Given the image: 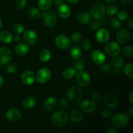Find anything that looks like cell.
<instances>
[{
  "label": "cell",
  "mask_w": 133,
  "mask_h": 133,
  "mask_svg": "<svg viewBox=\"0 0 133 133\" xmlns=\"http://www.w3.org/2000/svg\"><path fill=\"white\" fill-rule=\"evenodd\" d=\"M51 123L57 127H64L68 121V116L64 110H58L53 113L51 118Z\"/></svg>",
  "instance_id": "1"
},
{
  "label": "cell",
  "mask_w": 133,
  "mask_h": 133,
  "mask_svg": "<svg viewBox=\"0 0 133 133\" xmlns=\"http://www.w3.org/2000/svg\"><path fill=\"white\" fill-rule=\"evenodd\" d=\"M68 99L72 103H77L81 100L83 97V91L79 87L73 86L70 87L66 92Z\"/></svg>",
  "instance_id": "2"
},
{
  "label": "cell",
  "mask_w": 133,
  "mask_h": 133,
  "mask_svg": "<svg viewBox=\"0 0 133 133\" xmlns=\"http://www.w3.org/2000/svg\"><path fill=\"white\" fill-rule=\"evenodd\" d=\"M111 122L112 125L118 128L126 127L129 123V118L128 115L123 113H118L112 117Z\"/></svg>",
  "instance_id": "3"
},
{
  "label": "cell",
  "mask_w": 133,
  "mask_h": 133,
  "mask_svg": "<svg viewBox=\"0 0 133 133\" xmlns=\"http://www.w3.org/2000/svg\"><path fill=\"white\" fill-rule=\"evenodd\" d=\"M42 21L45 26L54 27L57 22V17L55 13L51 10H46L41 16Z\"/></svg>",
  "instance_id": "4"
},
{
  "label": "cell",
  "mask_w": 133,
  "mask_h": 133,
  "mask_svg": "<svg viewBox=\"0 0 133 133\" xmlns=\"http://www.w3.org/2000/svg\"><path fill=\"white\" fill-rule=\"evenodd\" d=\"M106 12V8L103 4L97 3L93 5L90 10V15L94 19L99 20L104 17Z\"/></svg>",
  "instance_id": "5"
},
{
  "label": "cell",
  "mask_w": 133,
  "mask_h": 133,
  "mask_svg": "<svg viewBox=\"0 0 133 133\" xmlns=\"http://www.w3.org/2000/svg\"><path fill=\"white\" fill-rule=\"evenodd\" d=\"M91 77L87 71L81 70L77 71L76 74V82L80 87H87L90 83Z\"/></svg>",
  "instance_id": "6"
},
{
  "label": "cell",
  "mask_w": 133,
  "mask_h": 133,
  "mask_svg": "<svg viewBox=\"0 0 133 133\" xmlns=\"http://www.w3.org/2000/svg\"><path fill=\"white\" fill-rule=\"evenodd\" d=\"M121 46L118 42L114 41L109 42L105 46V53L110 57H114L119 54L121 52Z\"/></svg>",
  "instance_id": "7"
},
{
  "label": "cell",
  "mask_w": 133,
  "mask_h": 133,
  "mask_svg": "<svg viewBox=\"0 0 133 133\" xmlns=\"http://www.w3.org/2000/svg\"><path fill=\"white\" fill-rule=\"evenodd\" d=\"M51 77V72L48 68H42L36 73L35 79L40 84H44L50 79Z\"/></svg>",
  "instance_id": "8"
},
{
  "label": "cell",
  "mask_w": 133,
  "mask_h": 133,
  "mask_svg": "<svg viewBox=\"0 0 133 133\" xmlns=\"http://www.w3.org/2000/svg\"><path fill=\"white\" fill-rule=\"evenodd\" d=\"M79 108L86 113H92L96 109V103L90 99H84L79 103Z\"/></svg>",
  "instance_id": "9"
},
{
  "label": "cell",
  "mask_w": 133,
  "mask_h": 133,
  "mask_svg": "<svg viewBox=\"0 0 133 133\" xmlns=\"http://www.w3.org/2000/svg\"><path fill=\"white\" fill-rule=\"evenodd\" d=\"M55 43L58 48L66 49L71 46V41L68 36L64 35H59L55 38Z\"/></svg>",
  "instance_id": "10"
},
{
  "label": "cell",
  "mask_w": 133,
  "mask_h": 133,
  "mask_svg": "<svg viewBox=\"0 0 133 133\" xmlns=\"http://www.w3.org/2000/svg\"><path fill=\"white\" fill-rule=\"evenodd\" d=\"M12 54L9 48L5 47L0 48V65H5L12 59Z\"/></svg>",
  "instance_id": "11"
},
{
  "label": "cell",
  "mask_w": 133,
  "mask_h": 133,
  "mask_svg": "<svg viewBox=\"0 0 133 133\" xmlns=\"http://www.w3.org/2000/svg\"><path fill=\"white\" fill-rule=\"evenodd\" d=\"M23 38L26 44L28 45H33L38 40L37 34L32 29H27L24 31Z\"/></svg>",
  "instance_id": "12"
},
{
  "label": "cell",
  "mask_w": 133,
  "mask_h": 133,
  "mask_svg": "<svg viewBox=\"0 0 133 133\" xmlns=\"http://www.w3.org/2000/svg\"><path fill=\"white\" fill-rule=\"evenodd\" d=\"M131 38V33L126 29L119 30L117 33L116 39L118 44H124L128 42Z\"/></svg>",
  "instance_id": "13"
},
{
  "label": "cell",
  "mask_w": 133,
  "mask_h": 133,
  "mask_svg": "<svg viewBox=\"0 0 133 133\" xmlns=\"http://www.w3.org/2000/svg\"><path fill=\"white\" fill-rule=\"evenodd\" d=\"M96 38L98 42L101 44L107 42L110 38V32L105 28L99 29L96 33Z\"/></svg>",
  "instance_id": "14"
},
{
  "label": "cell",
  "mask_w": 133,
  "mask_h": 133,
  "mask_svg": "<svg viewBox=\"0 0 133 133\" xmlns=\"http://www.w3.org/2000/svg\"><path fill=\"white\" fill-rule=\"evenodd\" d=\"M91 58L93 62L97 65L103 64L106 61V57L105 54L99 49L94 50L91 53Z\"/></svg>",
  "instance_id": "15"
},
{
  "label": "cell",
  "mask_w": 133,
  "mask_h": 133,
  "mask_svg": "<svg viewBox=\"0 0 133 133\" xmlns=\"http://www.w3.org/2000/svg\"><path fill=\"white\" fill-rule=\"evenodd\" d=\"M6 117L10 122H17L20 120L22 118V114L18 109L16 108H10L6 111Z\"/></svg>",
  "instance_id": "16"
},
{
  "label": "cell",
  "mask_w": 133,
  "mask_h": 133,
  "mask_svg": "<svg viewBox=\"0 0 133 133\" xmlns=\"http://www.w3.org/2000/svg\"><path fill=\"white\" fill-rule=\"evenodd\" d=\"M21 79L23 84L26 85H31L35 81V75L32 71L27 70L22 73Z\"/></svg>",
  "instance_id": "17"
},
{
  "label": "cell",
  "mask_w": 133,
  "mask_h": 133,
  "mask_svg": "<svg viewBox=\"0 0 133 133\" xmlns=\"http://www.w3.org/2000/svg\"><path fill=\"white\" fill-rule=\"evenodd\" d=\"M57 13L61 18L66 19L69 18L71 14V9L68 5L65 3H62L58 5L57 7Z\"/></svg>",
  "instance_id": "18"
},
{
  "label": "cell",
  "mask_w": 133,
  "mask_h": 133,
  "mask_svg": "<svg viewBox=\"0 0 133 133\" xmlns=\"http://www.w3.org/2000/svg\"><path fill=\"white\" fill-rule=\"evenodd\" d=\"M104 103L107 107L115 109L118 105V99L114 95L108 94L104 97Z\"/></svg>",
  "instance_id": "19"
},
{
  "label": "cell",
  "mask_w": 133,
  "mask_h": 133,
  "mask_svg": "<svg viewBox=\"0 0 133 133\" xmlns=\"http://www.w3.org/2000/svg\"><path fill=\"white\" fill-rule=\"evenodd\" d=\"M57 105V100L54 96H50L45 100L44 103V107L48 111H53Z\"/></svg>",
  "instance_id": "20"
},
{
  "label": "cell",
  "mask_w": 133,
  "mask_h": 133,
  "mask_svg": "<svg viewBox=\"0 0 133 133\" xmlns=\"http://www.w3.org/2000/svg\"><path fill=\"white\" fill-rule=\"evenodd\" d=\"M77 19L79 23L83 25L89 24L90 22L92 20V16L90 14L87 12H81L77 14Z\"/></svg>",
  "instance_id": "21"
},
{
  "label": "cell",
  "mask_w": 133,
  "mask_h": 133,
  "mask_svg": "<svg viewBox=\"0 0 133 133\" xmlns=\"http://www.w3.org/2000/svg\"><path fill=\"white\" fill-rule=\"evenodd\" d=\"M29 46L26 43H19L16 44L14 48V50L17 54L19 55H25L29 52Z\"/></svg>",
  "instance_id": "22"
},
{
  "label": "cell",
  "mask_w": 133,
  "mask_h": 133,
  "mask_svg": "<svg viewBox=\"0 0 133 133\" xmlns=\"http://www.w3.org/2000/svg\"><path fill=\"white\" fill-rule=\"evenodd\" d=\"M13 40V36L11 32L7 30L0 31V41L3 44H10Z\"/></svg>",
  "instance_id": "23"
},
{
  "label": "cell",
  "mask_w": 133,
  "mask_h": 133,
  "mask_svg": "<svg viewBox=\"0 0 133 133\" xmlns=\"http://www.w3.org/2000/svg\"><path fill=\"white\" fill-rule=\"evenodd\" d=\"M68 118L74 123H79L83 118V115L81 111L78 110H73L69 114Z\"/></svg>",
  "instance_id": "24"
},
{
  "label": "cell",
  "mask_w": 133,
  "mask_h": 133,
  "mask_svg": "<svg viewBox=\"0 0 133 133\" xmlns=\"http://www.w3.org/2000/svg\"><path fill=\"white\" fill-rule=\"evenodd\" d=\"M36 99L32 96H28L23 99L22 101V106L26 109H31L36 105Z\"/></svg>",
  "instance_id": "25"
},
{
  "label": "cell",
  "mask_w": 133,
  "mask_h": 133,
  "mask_svg": "<svg viewBox=\"0 0 133 133\" xmlns=\"http://www.w3.org/2000/svg\"><path fill=\"white\" fill-rule=\"evenodd\" d=\"M70 55L75 61L79 59L82 56V51L80 47L76 45L71 46L70 49Z\"/></svg>",
  "instance_id": "26"
},
{
  "label": "cell",
  "mask_w": 133,
  "mask_h": 133,
  "mask_svg": "<svg viewBox=\"0 0 133 133\" xmlns=\"http://www.w3.org/2000/svg\"><path fill=\"white\" fill-rule=\"evenodd\" d=\"M51 57V53L48 49H43L39 53V59L42 62H48Z\"/></svg>",
  "instance_id": "27"
},
{
  "label": "cell",
  "mask_w": 133,
  "mask_h": 133,
  "mask_svg": "<svg viewBox=\"0 0 133 133\" xmlns=\"http://www.w3.org/2000/svg\"><path fill=\"white\" fill-rule=\"evenodd\" d=\"M27 14L32 19H38L41 17V12L38 8L32 6L27 10Z\"/></svg>",
  "instance_id": "28"
},
{
  "label": "cell",
  "mask_w": 133,
  "mask_h": 133,
  "mask_svg": "<svg viewBox=\"0 0 133 133\" xmlns=\"http://www.w3.org/2000/svg\"><path fill=\"white\" fill-rule=\"evenodd\" d=\"M52 3H53V0H38L37 5L39 9L46 11L50 9Z\"/></svg>",
  "instance_id": "29"
},
{
  "label": "cell",
  "mask_w": 133,
  "mask_h": 133,
  "mask_svg": "<svg viewBox=\"0 0 133 133\" xmlns=\"http://www.w3.org/2000/svg\"><path fill=\"white\" fill-rule=\"evenodd\" d=\"M76 74V71L73 68H67L62 71V77L66 79H70Z\"/></svg>",
  "instance_id": "30"
},
{
  "label": "cell",
  "mask_w": 133,
  "mask_h": 133,
  "mask_svg": "<svg viewBox=\"0 0 133 133\" xmlns=\"http://www.w3.org/2000/svg\"><path fill=\"white\" fill-rule=\"evenodd\" d=\"M111 63L114 68H122V66H123V60L119 56H114L112 57L111 59Z\"/></svg>",
  "instance_id": "31"
},
{
  "label": "cell",
  "mask_w": 133,
  "mask_h": 133,
  "mask_svg": "<svg viewBox=\"0 0 133 133\" xmlns=\"http://www.w3.org/2000/svg\"><path fill=\"white\" fill-rule=\"evenodd\" d=\"M123 71L125 75L128 77L133 78V64L132 63H129L125 65L123 68Z\"/></svg>",
  "instance_id": "32"
},
{
  "label": "cell",
  "mask_w": 133,
  "mask_h": 133,
  "mask_svg": "<svg viewBox=\"0 0 133 133\" xmlns=\"http://www.w3.org/2000/svg\"><path fill=\"white\" fill-rule=\"evenodd\" d=\"M73 68L76 71H79L84 70L85 68V63H84V61L79 59L76 60V61L74 64Z\"/></svg>",
  "instance_id": "33"
},
{
  "label": "cell",
  "mask_w": 133,
  "mask_h": 133,
  "mask_svg": "<svg viewBox=\"0 0 133 133\" xmlns=\"http://www.w3.org/2000/svg\"><path fill=\"white\" fill-rule=\"evenodd\" d=\"M122 53L125 57H131L133 55V48L131 45H126L121 49Z\"/></svg>",
  "instance_id": "34"
},
{
  "label": "cell",
  "mask_w": 133,
  "mask_h": 133,
  "mask_svg": "<svg viewBox=\"0 0 133 133\" xmlns=\"http://www.w3.org/2000/svg\"><path fill=\"white\" fill-rule=\"evenodd\" d=\"M12 29L13 32H15L16 35H19V34L23 33L24 32L25 27L22 23H16L13 25Z\"/></svg>",
  "instance_id": "35"
},
{
  "label": "cell",
  "mask_w": 133,
  "mask_h": 133,
  "mask_svg": "<svg viewBox=\"0 0 133 133\" xmlns=\"http://www.w3.org/2000/svg\"><path fill=\"white\" fill-rule=\"evenodd\" d=\"M110 25L114 29H119L122 27V23L120 20L116 18H112L110 20Z\"/></svg>",
  "instance_id": "36"
},
{
  "label": "cell",
  "mask_w": 133,
  "mask_h": 133,
  "mask_svg": "<svg viewBox=\"0 0 133 133\" xmlns=\"http://www.w3.org/2000/svg\"><path fill=\"white\" fill-rule=\"evenodd\" d=\"M106 12L109 16H114L117 14L118 12V8L116 5H109V6L107 7Z\"/></svg>",
  "instance_id": "37"
},
{
  "label": "cell",
  "mask_w": 133,
  "mask_h": 133,
  "mask_svg": "<svg viewBox=\"0 0 133 133\" xmlns=\"http://www.w3.org/2000/svg\"><path fill=\"white\" fill-rule=\"evenodd\" d=\"M82 38H83L82 34L79 32H74L70 36V40L74 43L80 42L82 40Z\"/></svg>",
  "instance_id": "38"
},
{
  "label": "cell",
  "mask_w": 133,
  "mask_h": 133,
  "mask_svg": "<svg viewBox=\"0 0 133 133\" xmlns=\"http://www.w3.org/2000/svg\"><path fill=\"white\" fill-rule=\"evenodd\" d=\"M5 70L7 73L10 74H15L18 70V67L14 64H8L6 66H5Z\"/></svg>",
  "instance_id": "39"
},
{
  "label": "cell",
  "mask_w": 133,
  "mask_h": 133,
  "mask_svg": "<svg viewBox=\"0 0 133 133\" xmlns=\"http://www.w3.org/2000/svg\"><path fill=\"white\" fill-rule=\"evenodd\" d=\"M57 104H58V108H60L62 110H66L69 107L68 101L66 100V99H60L58 102H57Z\"/></svg>",
  "instance_id": "40"
},
{
  "label": "cell",
  "mask_w": 133,
  "mask_h": 133,
  "mask_svg": "<svg viewBox=\"0 0 133 133\" xmlns=\"http://www.w3.org/2000/svg\"><path fill=\"white\" fill-rule=\"evenodd\" d=\"M81 47L84 51H88L92 48V43L89 39H84L81 42Z\"/></svg>",
  "instance_id": "41"
},
{
  "label": "cell",
  "mask_w": 133,
  "mask_h": 133,
  "mask_svg": "<svg viewBox=\"0 0 133 133\" xmlns=\"http://www.w3.org/2000/svg\"><path fill=\"white\" fill-rule=\"evenodd\" d=\"M100 23L99 20H97V19H94V20L92 21L89 23V27L91 30L92 31H97L99 29L100 27Z\"/></svg>",
  "instance_id": "42"
},
{
  "label": "cell",
  "mask_w": 133,
  "mask_h": 133,
  "mask_svg": "<svg viewBox=\"0 0 133 133\" xmlns=\"http://www.w3.org/2000/svg\"><path fill=\"white\" fill-rule=\"evenodd\" d=\"M100 70L105 74H110L112 71V68L109 64H103L100 66Z\"/></svg>",
  "instance_id": "43"
},
{
  "label": "cell",
  "mask_w": 133,
  "mask_h": 133,
  "mask_svg": "<svg viewBox=\"0 0 133 133\" xmlns=\"http://www.w3.org/2000/svg\"><path fill=\"white\" fill-rule=\"evenodd\" d=\"M27 5V0H16L15 6L17 9L22 10L24 9Z\"/></svg>",
  "instance_id": "44"
},
{
  "label": "cell",
  "mask_w": 133,
  "mask_h": 133,
  "mask_svg": "<svg viewBox=\"0 0 133 133\" xmlns=\"http://www.w3.org/2000/svg\"><path fill=\"white\" fill-rule=\"evenodd\" d=\"M92 101H94L95 103H99L101 101V94L99 91H94L93 93L91 94Z\"/></svg>",
  "instance_id": "45"
},
{
  "label": "cell",
  "mask_w": 133,
  "mask_h": 133,
  "mask_svg": "<svg viewBox=\"0 0 133 133\" xmlns=\"http://www.w3.org/2000/svg\"><path fill=\"white\" fill-rule=\"evenodd\" d=\"M117 17H118V19H119V20L122 21H125L126 19H127L128 18L129 15L128 13L125 11H120L119 12L117 13Z\"/></svg>",
  "instance_id": "46"
},
{
  "label": "cell",
  "mask_w": 133,
  "mask_h": 133,
  "mask_svg": "<svg viewBox=\"0 0 133 133\" xmlns=\"http://www.w3.org/2000/svg\"><path fill=\"white\" fill-rule=\"evenodd\" d=\"M100 115L104 119H108L110 117H111L112 116V112L109 110V109H103L101 111V113H100Z\"/></svg>",
  "instance_id": "47"
},
{
  "label": "cell",
  "mask_w": 133,
  "mask_h": 133,
  "mask_svg": "<svg viewBox=\"0 0 133 133\" xmlns=\"http://www.w3.org/2000/svg\"><path fill=\"white\" fill-rule=\"evenodd\" d=\"M109 22H110L109 21V19H108L107 18H105V17H103L102 18H101V19H99L100 25L103 27V28L108 27Z\"/></svg>",
  "instance_id": "48"
},
{
  "label": "cell",
  "mask_w": 133,
  "mask_h": 133,
  "mask_svg": "<svg viewBox=\"0 0 133 133\" xmlns=\"http://www.w3.org/2000/svg\"><path fill=\"white\" fill-rule=\"evenodd\" d=\"M120 3L124 6H129L132 3V0H120Z\"/></svg>",
  "instance_id": "49"
},
{
  "label": "cell",
  "mask_w": 133,
  "mask_h": 133,
  "mask_svg": "<svg viewBox=\"0 0 133 133\" xmlns=\"http://www.w3.org/2000/svg\"><path fill=\"white\" fill-rule=\"evenodd\" d=\"M64 0H53V2L54 3L55 5L57 6L61 5V4L64 3Z\"/></svg>",
  "instance_id": "50"
},
{
  "label": "cell",
  "mask_w": 133,
  "mask_h": 133,
  "mask_svg": "<svg viewBox=\"0 0 133 133\" xmlns=\"http://www.w3.org/2000/svg\"><path fill=\"white\" fill-rule=\"evenodd\" d=\"M13 40H14V41L15 42H20V40H21L20 36L18 35H15V36L13 37Z\"/></svg>",
  "instance_id": "51"
},
{
  "label": "cell",
  "mask_w": 133,
  "mask_h": 133,
  "mask_svg": "<svg viewBox=\"0 0 133 133\" xmlns=\"http://www.w3.org/2000/svg\"><path fill=\"white\" fill-rule=\"evenodd\" d=\"M107 133H117V129L114 127H112L108 130Z\"/></svg>",
  "instance_id": "52"
},
{
  "label": "cell",
  "mask_w": 133,
  "mask_h": 133,
  "mask_svg": "<svg viewBox=\"0 0 133 133\" xmlns=\"http://www.w3.org/2000/svg\"><path fill=\"white\" fill-rule=\"evenodd\" d=\"M127 24H128V25L129 26L130 28H131V29L133 28V19H132V18H129V19H128V22H127Z\"/></svg>",
  "instance_id": "53"
},
{
  "label": "cell",
  "mask_w": 133,
  "mask_h": 133,
  "mask_svg": "<svg viewBox=\"0 0 133 133\" xmlns=\"http://www.w3.org/2000/svg\"><path fill=\"white\" fill-rule=\"evenodd\" d=\"M112 71L114 74H119L121 73V68H114L112 69Z\"/></svg>",
  "instance_id": "54"
},
{
  "label": "cell",
  "mask_w": 133,
  "mask_h": 133,
  "mask_svg": "<svg viewBox=\"0 0 133 133\" xmlns=\"http://www.w3.org/2000/svg\"><path fill=\"white\" fill-rule=\"evenodd\" d=\"M4 83H5V79L3 77L2 75H0V88L3 86Z\"/></svg>",
  "instance_id": "55"
},
{
  "label": "cell",
  "mask_w": 133,
  "mask_h": 133,
  "mask_svg": "<svg viewBox=\"0 0 133 133\" xmlns=\"http://www.w3.org/2000/svg\"><path fill=\"white\" fill-rule=\"evenodd\" d=\"M66 1H67L68 3H69L75 4V3H77L79 2V0H66Z\"/></svg>",
  "instance_id": "56"
},
{
  "label": "cell",
  "mask_w": 133,
  "mask_h": 133,
  "mask_svg": "<svg viewBox=\"0 0 133 133\" xmlns=\"http://www.w3.org/2000/svg\"><path fill=\"white\" fill-rule=\"evenodd\" d=\"M129 100L131 104H133V91H131L129 95Z\"/></svg>",
  "instance_id": "57"
},
{
  "label": "cell",
  "mask_w": 133,
  "mask_h": 133,
  "mask_svg": "<svg viewBox=\"0 0 133 133\" xmlns=\"http://www.w3.org/2000/svg\"><path fill=\"white\" fill-rule=\"evenodd\" d=\"M105 1L109 4H113V3H114L117 2V1H118V0H105Z\"/></svg>",
  "instance_id": "58"
},
{
  "label": "cell",
  "mask_w": 133,
  "mask_h": 133,
  "mask_svg": "<svg viewBox=\"0 0 133 133\" xmlns=\"http://www.w3.org/2000/svg\"><path fill=\"white\" fill-rule=\"evenodd\" d=\"M128 113H129V114L131 116H132V114H133V107H130L129 110H128Z\"/></svg>",
  "instance_id": "59"
},
{
  "label": "cell",
  "mask_w": 133,
  "mask_h": 133,
  "mask_svg": "<svg viewBox=\"0 0 133 133\" xmlns=\"http://www.w3.org/2000/svg\"><path fill=\"white\" fill-rule=\"evenodd\" d=\"M2 25H3V22H2V20H1V19L0 18V29H1V28L2 27Z\"/></svg>",
  "instance_id": "60"
},
{
  "label": "cell",
  "mask_w": 133,
  "mask_h": 133,
  "mask_svg": "<svg viewBox=\"0 0 133 133\" xmlns=\"http://www.w3.org/2000/svg\"><path fill=\"white\" fill-rule=\"evenodd\" d=\"M61 133H68V132H62Z\"/></svg>",
  "instance_id": "61"
}]
</instances>
